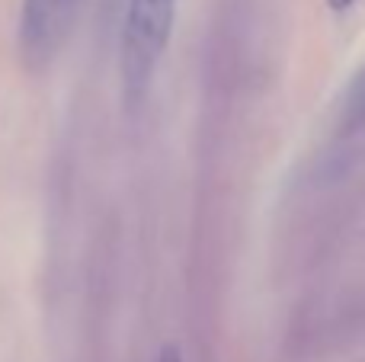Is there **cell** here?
Here are the masks:
<instances>
[{
	"instance_id": "obj_3",
	"label": "cell",
	"mask_w": 365,
	"mask_h": 362,
	"mask_svg": "<svg viewBox=\"0 0 365 362\" xmlns=\"http://www.w3.org/2000/svg\"><path fill=\"white\" fill-rule=\"evenodd\" d=\"M158 362H182V356H180L177 346H164V350H160V356H158Z\"/></svg>"
},
{
	"instance_id": "obj_4",
	"label": "cell",
	"mask_w": 365,
	"mask_h": 362,
	"mask_svg": "<svg viewBox=\"0 0 365 362\" xmlns=\"http://www.w3.org/2000/svg\"><path fill=\"white\" fill-rule=\"evenodd\" d=\"M330 4V10H336V13H343V10H349V6L356 4V0H327Z\"/></svg>"
},
{
	"instance_id": "obj_1",
	"label": "cell",
	"mask_w": 365,
	"mask_h": 362,
	"mask_svg": "<svg viewBox=\"0 0 365 362\" xmlns=\"http://www.w3.org/2000/svg\"><path fill=\"white\" fill-rule=\"evenodd\" d=\"M177 0H128L122 23V83L128 103H141L170 45Z\"/></svg>"
},
{
	"instance_id": "obj_2",
	"label": "cell",
	"mask_w": 365,
	"mask_h": 362,
	"mask_svg": "<svg viewBox=\"0 0 365 362\" xmlns=\"http://www.w3.org/2000/svg\"><path fill=\"white\" fill-rule=\"evenodd\" d=\"M83 0H23L19 6V55L29 71H45L68 45Z\"/></svg>"
},
{
	"instance_id": "obj_5",
	"label": "cell",
	"mask_w": 365,
	"mask_h": 362,
	"mask_svg": "<svg viewBox=\"0 0 365 362\" xmlns=\"http://www.w3.org/2000/svg\"><path fill=\"white\" fill-rule=\"evenodd\" d=\"M356 96H359V100L365 103V74L359 77V83H356Z\"/></svg>"
}]
</instances>
